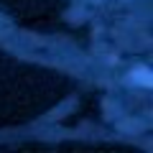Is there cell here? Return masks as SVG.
I'll use <instances>...</instances> for the list:
<instances>
[{
	"label": "cell",
	"mask_w": 153,
	"mask_h": 153,
	"mask_svg": "<svg viewBox=\"0 0 153 153\" xmlns=\"http://www.w3.org/2000/svg\"><path fill=\"white\" fill-rule=\"evenodd\" d=\"M0 31H10V23H8L3 16H0Z\"/></svg>",
	"instance_id": "obj_2"
},
{
	"label": "cell",
	"mask_w": 153,
	"mask_h": 153,
	"mask_svg": "<svg viewBox=\"0 0 153 153\" xmlns=\"http://www.w3.org/2000/svg\"><path fill=\"white\" fill-rule=\"evenodd\" d=\"M135 79H138V82H143V84H151V76H148V69H138Z\"/></svg>",
	"instance_id": "obj_1"
}]
</instances>
